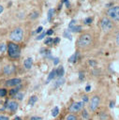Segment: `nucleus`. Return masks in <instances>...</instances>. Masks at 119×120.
<instances>
[{"label":"nucleus","mask_w":119,"mask_h":120,"mask_svg":"<svg viewBox=\"0 0 119 120\" xmlns=\"http://www.w3.org/2000/svg\"><path fill=\"white\" fill-rule=\"evenodd\" d=\"M93 43V37L89 33L82 34L77 40V47L80 50H87Z\"/></svg>","instance_id":"obj_1"},{"label":"nucleus","mask_w":119,"mask_h":120,"mask_svg":"<svg viewBox=\"0 0 119 120\" xmlns=\"http://www.w3.org/2000/svg\"><path fill=\"white\" fill-rule=\"evenodd\" d=\"M7 54L11 59H18L21 56V48L20 46L12 41H9L7 44Z\"/></svg>","instance_id":"obj_2"},{"label":"nucleus","mask_w":119,"mask_h":120,"mask_svg":"<svg viewBox=\"0 0 119 120\" xmlns=\"http://www.w3.org/2000/svg\"><path fill=\"white\" fill-rule=\"evenodd\" d=\"M23 35H24V32H23V29L20 26L18 27H15L10 33H9V38L12 42H15V43H19V42H22V39H23Z\"/></svg>","instance_id":"obj_3"},{"label":"nucleus","mask_w":119,"mask_h":120,"mask_svg":"<svg viewBox=\"0 0 119 120\" xmlns=\"http://www.w3.org/2000/svg\"><path fill=\"white\" fill-rule=\"evenodd\" d=\"M100 97L97 95H94L88 102V110L91 112H96L100 105Z\"/></svg>","instance_id":"obj_4"},{"label":"nucleus","mask_w":119,"mask_h":120,"mask_svg":"<svg viewBox=\"0 0 119 120\" xmlns=\"http://www.w3.org/2000/svg\"><path fill=\"white\" fill-rule=\"evenodd\" d=\"M106 17H108L111 21L119 22V6L111 7L106 11Z\"/></svg>","instance_id":"obj_5"},{"label":"nucleus","mask_w":119,"mask_h":120,"mask_svg":"<svg viewBox=\"0 0 119 120\" xmlns=\"http://www.w3.org/2000/svg\"><path fill=\"white\" fill-rule=\"evenodd\" d=\"M99 26H100V28H101V30L103 32L108 33L111 30H112V28H113V22L108 17H103L99 21Z\"/></svg>","instance_id":"obj_6"},{"label":"nucleus","mask_w":119,"mask_h":120,"mask_svg":"<svg viewBox=\"0 0 119 120\" xmlns=\"http://www.w3.org/2000/svg\"><path fill=\"white\" fill-rule=\"evenodd\" d=\"M85 106L82 104V101H74V102H72L69 106H68V112H70V113H79V112H81V111L84 108Z\"/></svg>","instance_id":"obj_7"},{"label":"nucleus","mask_w":119,"mask_h":120,"mask_svg":"<svg viewBox=\"0 0 119 120\" xmlns=\"http://www.w3.org/2000/svg\"><path fill=\"white\" fill-rule=\"evenodd\" d=\"M18 108H19V103L15 99L8 100L6 104V110H7L10 112H15L18 110Z\"/></svg>","instance_id":"obj_8"},{"label":"nucleus","mask_w":119,"mask_h":120,"mask_svg":"<svg viewBox=\"0 0 119 120\" xmlns=\"http://www.w3.org/2000/svg\"><path fill=\"white\" fill-rule=\"evenodd\" d=\"M2 71H3V74L5 76H10V75H12L16 72V68L12 64H7V65L3 67Z\"/></svg>","instance_id":"obj_9"},{"label":"nucleus","mask_w":119,"mask_h":120,"mask_svg":"<svg viewBox=\"0 0 119 120\" xmlns=\"http://www.w3.org/2000/svg\"><path fill=\"white\" fill-rule=\"evenodd\" d=\"M21 83H22V79H20V78H12V79H9V80L5 82V86L12 88V87L19 86Z\"/></svg>","instance_id":"obj_10"},{"label":"nucleus","mask_w":119,"mask_h":120,"mask_svg":"<svg viewBox=\"0 0 119 120\" xmlns=\"http://www.w3.org/2000/svg\"><path fill=\"white\" fill-rule=\"evenodd\" d=\"M81 116H80V118H81V120H90V112H89V111H87L85 108H83L82 111H81Z\"/></svg>","instance_id":"obj_11"},{"label":"nucleus","mask_w":119,"mask_h":120,"mask_svg":"<svg viewBox=\"0 0 119 120\" xmlns=\"http://www.w3.org/2000/svg\"><path fill=\"white\" fill-rule=\"evenodd\" d=\"M32 66H33V59L31 57H28L23 61V67L25 69H30Z\"/></svg>","instance_id":"obj_12"},{"label":"nucleus","mask_w":119,"mask_h":120,"mask_svg":"<svg viewBox=\"0 0 119 120\" xmlns=\"http://www.w3.org/2000/svg\"><path fill=\"white\" fill-rule=\"evenodd\" d=\"M79 57H80V52L77 51L73 55H71V56L69 57L68 61H69L70 63H76V62L79 60Z\"/></svg>","instance_id":"obj_13"},{"label":"nucleus","mask_w":119,"mask_h":120,"mask_svg":"<svg viewBox=\"0 0 119 120\" xmlns=\"http://www.w3.org/2000/svg\"><path fill=\"white\" fill-rule=\"evenodd\" d=\"M65 120H81V118L76 113H70V112H68L66 115Z\"/></svg>","instance_id":"obj_14"},{"label":"nucleus","mask_w":119,"mask_h":120,"mask_svg":"<svg viewBox=\"0 0 119 120\" xmlns=\"http://www.w3.org/2000/svg\"><path fill=\"white\" fill-rule=\"evenodd\" d=\"M55 73H56V77L57 78H62L64 73H65V70H64V68L62 66H59L56 69H55Z\"/></svg>","instance_id":"obj_15"},{"label":"nucleus","mask_w":119,"mask_h":120,"mask_svg":"<svg viewBox=\"0 0 119 120\" xmlns=\"http://www.w3.org/2000/svg\"><path fill=\"white\" fill-rule=\"evenodd\" d=\"M97 117H98V120H108L109 115L106 112H98Z\"/></svg>","instance_id":"obj_16"},{"label":"nucleus","mask_w":119,"mask_h":120,"mask_svg":"<svg viewBox=\"0 0 119 120\" xmlns=\"http://www.w3.org/2000/svg\"><path fill=\"white\" fill-rule=\"evenodd\" d=\"M65 82H66V80H65L63 77H62V78H58L57 81H55V82H54V88L63 85V84L65 83Z\"/></svg>","instance_id":"obj_17"},{"label":"nucleus","mask_w":119,"mask_h":120,"mask_svg":"<svg viewBox=\"0 0 119 120\" xmlns=\"http://www.w3.org/2000/svg\"><path fill=\"white\" fill-rule=\"evenodd\" d=\"M23 97H24V94H23V92H22V91H19L14 97H13V98H15L16 100H22L23 99Z\"/></svg>","instance_id":"obj_18"},{"label":"nucleus","mask_w":119,"mask_h":120,"mask_svg":"<svg viewBox=\"0 0 119 120\" xmlns=\"http://www.w3.org/2000/svg\"><path fill=\"white\" fill-rule=\"evenodd\" d=\"M37 101V96H32V97H30L29 99H28V104H29L30 106H34Z\"/></svg>","instance_id":"obj_19"},{"label":"nucleus","mask_w":119,"mask_h":120,"mask_svg":"<svg viewBox=\"0 0 119 120\" xmlns=\"http://www.w3.org/2000/svg\"><path fill=\"white\" fill-rule=\"evenodd\" d=\"M18 92H19V87H12V88H10V90L7 93L10 97H14Z\"/></svg>","instance_id":"obj_20"},{"label":"nucleus","mask_w":119,"mask_h":120,"mask_svg":"<svg viewBox=\"0 0 119 120\" xmlns=\"http://www.w3.org/2000/svg\"><path fill=\"white\" fill-rule=\"evenodd\" d=\"M38 16H39V13H38V11H37V10H34V11H32V12L29 14V18H30L31 20H36V19L38 18Z\"/></svg>","instance_id":"obj_21"},{"label":"nucleus","mask_w":119,"mask_h":120,"mask_svg":"<svg viewBox=\"0 0 119 120\" xmlns=\"http://www.w3.org/2000/svg\"><path fill=\"white\" fill-rule=\"evenodd\" d=\"M56 77V73H55V69H52L51 72H50V74H49V76H48V78H47V82H49L50 81H52V79H54Z\"/></svg>","instance_id":"obj_22"},{"label":"nucleus","mask_w":119,"mask_h":120,"mask_svg":"<svg viewBox=\"0 0 119 120\" xmlns=\"http://www.w3.org/2000/svg\"><path fill=\"white\" fill-rule=\"evenodd\" d=\"M89 99H90V98H89V97H88L87 95H82V100H81V101H82V104L85 106V105H87V104H88Z\"/></svg>","instance_id":"obj_23"},{"label":"nucleus","mask_w":119,"mask_h":120,"mask_svg":"<svg viewBox=\"0 0 119 120\" xmlns=\"http://www.w3.org/2000/svg\"><path fill=\"white\" fill-rule=\"evenodd\" d=\"M81 29H82V26L75 24L74 26H72L71 28H69L68 31H69V32H79V31H81Z\"/></svg>","instance_id":"obj_24"},{"label":"nucleus","mask_w":119,"mask_h":120,"mask_svg":"<svg viewBox=\"0 0 119 120\" xmlns=\"http://www.w3.org/2000/svg\"><path fill=\"white\" fill-rule=\"evenodd\" d=\"M53 15H54V9L53 8H50L49 11H48V21H52Z\"/></svg>","instance_id":"obj_25"},{"label":"nucleus","mask_w":119,"mask_h":120,"mask_svg":"<svg viewBox=\"0 0 119 120\" xmlns=\"http://www.w3.org/2000/svg\"><path fill=\"white\" fill-rule=\"evenodd\" d=\"M58 113H59V108H58L57 106L53 107L52 110V115L53 117H55V116L58 115Z\"/></svg>","instance_id":"obj_26"},{"label":"nucleus","mask_w":119,"mask_h":120,"mask_svg":"<svg viewBox=\"0 0 119 120\" xmlns=\"http://www.w3.org/2000/svg\"><path fill=\"white\" fill-rule=\"evenodd\" d=\"M7 95V90L4 87V88H0V98H4Z\"/></svg>","instance_id":"obj_27"},{"label":"nucleus","mask_w":119,"mask_h":120,"mask_svg":"<svg viewBox=\"0 0 119 120\" xmlns=\"http://www.w3.org/2000/svg\"><path fill=\"white\" fill-rule=\"evenodd\" d=\"M44 43L46 44V45H52V44H53V38H51V37H49V38H47L46 39H45V41H44Z\"/></svg>","instance_id":"obj_28"},{"label":"nucleus","mask_w":119,"mask_h":120,"mask_svg":"<svg viewBox=\"0 0 119 120\" xmlns=\"http://www.w3.org/2000/svg\"><path fill=\"white\" fill-rule=\"evenodd\" d=\"M7 50V44L6 43H0V52H5Z\"/></svg>","instance_id":"obj_29"},{"label":"nucleus","mask_w":119,"mask_h":120,"mask_svg":"<svg viewBox=\"0 0 119 120\" xmlns=\"http://www.w3.org/2000/svg\"><path fill=\"white\" fill-rule=\"evenodd\" d=\"M45 36H46V32H45V31H42V32H41V34L37 36V40H40V39L44 38V37H45Z\"/></svg>","instance_id":"obj_30"},{"label":"nucleus","mask_w":119,"mask_h":120,"mask_svg":"<svg viewBox=\"0 0 119 120\" xmlns=\"http://www.w3.org/2000/svg\"><path fill=\"white\" fill-rule=\"evenodd\" d=\"M92 22H93V18L92 17H88V18H86L84 20V23H86V24H90Z\"/></svg>","instance_id":"obj_31"},{"label":"nucleus","mask_w":119,"mask_h":120,"mask_svg":"<svg viewBox=\"0 0 119 120\" xmlns=\"http://www.w3.org/2000/svg\"><path fill=\"white\" fill-rule=\"evenodd\" d=\"M64 37H67L68 39H70V40H71V36H70V34H69V31H68V30H67V31H65V32H64Z\"/></svg>","instance_id":"obj_32"},{"label":"nucleus","mask_w":119,"mask_h":120,"mask_svg":"<svg viewBox=\"0 0 119 120\" xmlns=\"http://www.w3.org/2000/svg\"><path fill=\"white\" fill-rule=\"evenodd\" d=\"M0 120H9V117L5 114H0Z\"/></svg>","instance_id":"obj_33"},{"label":"nucleus","mask_w":119,"mask_h":120,"mask_svg":"<svg viewBox=\"0 0 119 120\" xmlns=\"http://www.w3.org/2000/svg\"><path fill=\"white\" fill-rule=\"evenodd\" d=\"M29 120H42V117H40V116H31Z\"/></svg>","instance_id":"obj_34"},{"label":"nucleus","mask_w":119,"mask_h":120,"mask_svg":"<svg viewBox=\"0 0 119 120\" xmlns=\"http://www.w3.org/2000/svg\"><path fill=\"white\" fill-rule=\"evenodd\" d=\"M75 24H76V21H75V20H72V21L70 22V23L68 24V29H69V28H71L72 26H74Z\"/></svg>","instance_id":"obj_35"},{"label":"nucleus","mask_w":119,"mask_h":120,"mask_svg":"<svg viewBox=\"0 0 119 120\" xmlns=\"http://www.w3.org/2000/svg\"><path fill=\"white\" fill-rule=\"evenodd\" d=\"M43 31V27L42 26H38L37 28V30H36V34H38V33H41Z\"/></svg>","instance_id":"obj_36"},{"label":"nucleus","mask_w":119,"mask_h":120,"mask_svg":"<svg viewBox=\"0 0 119 120\" xmlns=\"http://www.w3.org/2000/svg\"><path fill=\"white\" fill-rule=\"evenodd\" d=\"M52 34H53V31H52V29H49L48 31H46V35H48L49 37H51Z\"/></svg>","instance_id":"obj_37"},{"label":"nucleus","mask_w":119,"mask_h":120,"mask_svg":"<svg viewBox=\"0 0 119 120\" xmlns=\"http://www.w3.org/2000/svg\"><path fill=\"white\" fill-rule=\"evenodd\" d=\"M115 43H116V45L117 46H119V33L116 35V37H115Z\"/></svg>","instance_id":"obj_38"},{"label":"nucleus","mask_w":119,"mask_h":120,"mask_svg":"<svg viewBox=\"0 0 119 120\" xmlns=\"http://www.w3.org/2000/svg\"><path fill=\"white\" fill-rule=\"evenodd\" d=\"M64 4H65V6H66L67 8H69V7H70V3H69L68 0H64Z\"/></svg>","instance_id":"obj_39"},{"label":"nucleus","mask_w":119,"mask_h":120,"mask_svg":"<svg viewBox=\"0 0 119 120\" xmlns=\"http://www.w3.org/2000/svg\"><path fill=\"white\" fill-rule=\"evenodd\" d=\"M59 42H60V38H55L53 39V44H54V45H56V44L59 43Z\"/></svg>","instance_id":"obj_40"},{"label":"nucleus","mask_w":119,"mask_h":120,"mask_svg":"<svg viewBox=\"0 0 119 120\" xmlns=\"http://www.w3.org/2000/svg\"><path fill=\"white\" fill-rule=\"evenodd\" d=\"M89 64H90L93 68H95V66L97 65V62H96V61H93V60H90V61H89Z\"/></svg>","instance_id":"obj_41"},{"label":"nucleus","mask_w":119,"mask_h":120,"mask_svg":"<svg viewBox=\"0 0 119 120\" xmlns=\"http://www.w3.org/2000/svg\"><path fill=\"white\" fill-rule=\"evenodd\" d=\"M83 77H84L83 72H80V73H79V78H80V80H83Z\"/></svg>","instance_id":"obj_42"},{"label":"nucleus","mask_w":119,"mask_h":120,"mask_svg":"<svg viewBox=\"0 0 119 120\" xmlns=\"http://www.w3.org/2000/svg\"><path fill=\"white\" fill-rule=\"evenodd\" d=\"M58 63H59V59H58V58H55V59H54V61H53V64L56 66Z\"/></svg>","instance_id":"obj_43"},{"label":"nucleus","mask_w":119,"mask_h":120,"mask_svg":"<svg viewBox=\"0 0 119 120\" xmlns=\"http://www.w3.org/2000/svg\"><path fill=\"white\" fill-rule=\"evenodd\" d=\"M90 89H91V86H90V85H87V86L85 87V91H86V92L90 91Z\"/></svg>","instance_id":"obj_44"},{"label":"nucleus","mask_w":119,"mask_h":120,"mask_svg":"<svg viewBox=\"0 0 119 120\" xmlns=\"http://www.w3.org/2000/svg\"><path fill=\"white\" fill-rule=\"evenodd\" d=\"M3 11H4V7H3L2 5H0V14H1Z\"/></svg>","instance_id":"obj_45"},{"label":"nucleus","mask_w":119,"mask_h":120,"mask_svg":"<svg viewBox=\"0 0 119 120\" xmlns=\"http://www.w3.org/2000/svg\"><path fill=\"white\" fill-rule=\"evenodd\" d=\"M113 104H114V102H113V101H112V102H111V108H112V107H113Z\"/></svg>","instance_id":"obj_46"}]
</instances>
